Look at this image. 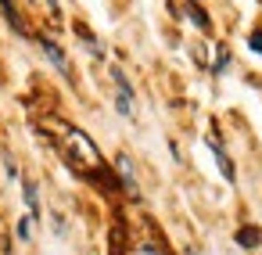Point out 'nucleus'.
Returning a JSON list of instances; mask_svg holds the SVG:
<instances>
[{
  "instance_id": "nucleus-1",
  "label": "nucleus",
  "mask_w": 262,
  "mask_h": 255,
  "mask_svg": "<svg viewBox=\"0 0 262 255\" xmlns=\"http://www.w3.org/2000/svg\"><path fill=\"white\" fill-rule=\"evenodd\" d=\"M51 130L58 133V151H61V158H65L72 169H79V173H94V176H108L97 144H94L83 130L65 126V122H61V126H51Z\"/></svg>"
},
{
  "instance_id": "nucleus-2",
  "label": "nucleus",
  "mask_w": 262,
  "mask_h": 255,
  "mask_svg": "<svg viewBox=\"0 0 262 255\" xmlns=\"http://www.w3.org/2000/svg\"><path fill=\"white\" fill-rule=\"evenodd\" d=\"M208 147H212V155H215V162H219V169H223V176L233 183L237 180V169H233V162H230V155L223 151V144H219V137H208Z\"/></svg>"
},
{
  "instance_id": "nucleus-3",
  "label": "nucleus",
  "mask_w": 262,
  "mask_h": 255,
  "mask_svg": "<svg viewBox=\"0 0 262 255\" xmlns=\"http://www.w3.org/2000/svg\"><path fill=\"white\" fill-rule=\"evenodd\" d=\"M40 47H43V54L54 61V69H61L65 76H72V69H69V61H65V54H61V47L54 44V40H47V36H40Z\"/></svg>"
},
{
  "instance_id": "nucleus-4",
  "label": "nucleus",
  "mask_w": 262,
  "mask_h": 255,
  "mask_svg": "<svg viewBox=\"0 0 262 255\" xmlns=\"http://www.w3.org/2000/svg\"><path fill=\"white\" fill-rule=\"evenodd\" d=\"M237 244L241 248H258L262 244V230L258 226H241L237 230Z\"/></svg>"
},
{
  "instance_id": "nucleus-5",
  "label": "nucleus",
  "mask_w": 262,
  "mask_h": 255,
  "mask_svg": "<svg viewBox=\"0 0 262 255\" xmlns=\"http://www.w3.org/2000/svg\"><path fill=\"white\" fill-rule=\"evenodd\" d=\"M129 255H165V248H162L155 237H144V241H137V244L129 248Z\"/></svg>"
},
{
  "instance_id": "nucleus-6",
  "label": "nucleus",
  "mask_w": 262,
  "mask_h": 255,
  "mask_svg": "<svg viewBox=\"0 0 262 255\" xmlns=\"http://www.w3.org/2000/svg\"><path fill=\"white\" fill-rule=\"evenodd\" d=\"M119 173H122V183H126V190H129V194H137V180H133V162H129L126 155H119Z\"/></svg>"
},
{
  "instance_id": "nucleus-7",
  "label": "nucleus",
  "mask_w": 262,
  "mask_h": 255,
  "mask_svg": "<svg viewBox=\"0 0 262 255\" xmlns=\"http://www.w3.org/2000/svg\"><path fill=\"white\" fill-rule=\"evenodd\" d=\"M22 190H26V205H29L33 219H36V216H40V198H36V183H33V180H26V187H22Z\"/></svg>"
},
{
  "instance_id": "nucleus-8",
  "label": "nucleus",
  "mask_w": 262,
  "mask_h": 255,
  "mask_svg": "<svg viewBox=\"0 0 262 255\" xmlns=\"http://www.w3.org/2000/svg\"><path fill=\"white\" fill-rule=\"evenodd\" d=\"M187 15H190V18H194V22H198L201 29H208V18H205V11H198L194 4H187Z\"/></svg>"
},
{
  "instance_id": "nucleus-9",
  "label": "nucleus",
  "mask_w": 262,
  "mask_h": 255,
  "mask_svg": "<svg viewBox=\"0 0 262 255\" xmlns=\"http://www.w3.org/2000/svg\"><path fill=\"white\" fill-rule=\"evenodd\" d=\"M29 230H33V219H29V216H26V219H18V237H22V241H29V237H33Z\"/></svg>"
},
{
  "instance_id": "nucleus-10",
  "label": "nucleus",
  "mask_w": 262,
  "mask_h": 255,
  "mask_svg": "<svg viewBox=\"0 0 262 255\" xmlns=\"http://www.w3.org/2000/svg\"><path fill=\"white\" fill-rule=\"evenodd\" d=\"M226 61H230V58H226V47H219V61H215V72H223V69H226Z\"/></svg>"
},
{
  "instance_id": "nucleus-11",
  "label": "nucleus",
  "mask_w": 262,
  "mask_h": 255,
  "mask_svg": "<svg viewBox=\"0 0 262 255\" xmlns=\"http://www.w3.org/2000/svg\"><path fill=\"white\" fill-rule=\"evenodd\" d=\"M248 44H251V51H258V54H262V33H251V40H248Z\"/></svg>"
},
{
  "instance_id": "nucleus-12",
  "label": "nucleus",
  "mask_w": 262,
  "mask_h": 255,
  "mask_svg": "<svg viewBox=\"0 0 262 255\" xmlns=\"http://www.w3.org/2000/svg\"><path fill=\"white\" fill-rule=\"evenodd\" d=\"M0 4H8V0H0Z\"/></svg>"
}]
</instances>
